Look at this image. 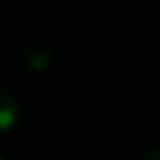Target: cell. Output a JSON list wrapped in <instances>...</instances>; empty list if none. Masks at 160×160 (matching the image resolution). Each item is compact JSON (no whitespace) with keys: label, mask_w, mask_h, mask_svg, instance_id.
<instances>
[{"label":"cell","mask_w":160,"mask_h":160,"mask_svg":"<svg viewBox=\"0 0 160 160\" xmlns=\"http://www.w3.org/2000/svg\"><path fill=\"white\" fill-rule=\"evenodd\" d=\"M22 61H24V65H27L28 71H32V73H43L53 63V49L47 47V45H41V43L28 45L22 51Z\"/></svg>","instance_id":"1"},{"label":"cell","mask_w":160,"mask_h":160,"mask_svg":"<svg viewBox=\"0 0 160 160\" xmlns=\"http://www.w3.org/2000/svg\"><path fill=\"white\" fill-rule=\"evenodd\" d=\"M20 118V106L12 93L0 89V132H8L16 126Z\"/></svg>","instance_id":"2"},{"label":"cell","mask_w":160,"mask_h":160,"mask_svg":"<svg viewBox=\"0 0 160 160\" xmlns=\"http://www.w3.org/2000/svg\"><path fill=\"white\" fill-rule=\"evenodd\" d=\"M140 160H160V148H152V150H146L142 154Z\"/></svg>","instance_id":"3"},{"label":"cell","mask_w":160,"mask_h":160,"mask_svg":"<svg viewBox=\"0 0 160 160\" xmlns=\"http://www.w3.org/2000/svg\"><path fill=\"white\" fill-rule=\"evenodd\" d=\"M0 160H4V158H2V156H0Z\"/></svg>","instance_id":"4"}]
</instances>
